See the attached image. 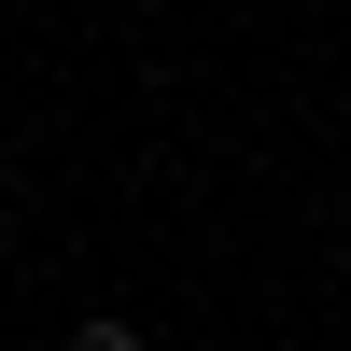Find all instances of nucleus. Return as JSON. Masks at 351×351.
I'll return each instance as SVG.
<instances>
[{
    "label": "nucleus",
    "instance_id": "nucleus-1",
    "mask_svg": "<svg viewBox=\"0 0 351 351\" xmlns=\"http://www.w3.org/2000/svg\"><path fill=\"white\" fill-rule=\"evenodd\" d=\"M71 351H141V337H127V324H84V337H71Z\"/></svg>",
    "mask_w": 351,
    "mask_h": 351
}]
</instances>
